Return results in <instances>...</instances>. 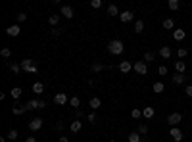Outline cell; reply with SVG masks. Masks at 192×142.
Masks as SVG:
<instances>
[{"label":"cell","mask_w":192,"mask_h":142,"mask_svg":"<svg viewBox=\"0 0 192 142\" xmlns=\"http://www.w3.org/2000/svg\"><path fill=\"white\" fill-rule=\"evenodd\" d=\"M123 50H125V46H123L121 40H110V44H108V52H110V54H114V56H119Z\"/></svg>","instance_id":"6da1fadb"},{"label":"cell","mask_w":192,"mask_h":142,"mask_svg":"<svg viewBox=\"0 0 192 142\" xmlns=\"http://www.w3.org/2000/svg\"><path fill=\"white\" fill-rule=\"evenodd\" d=\"M21 69H23V71H27V73H37V65H35V62H33V60H23V62H21Z\"/></svg>","instance_id":"7a4b0ae2"},{"label":"cell","mask_w":192,"mask_h":142,"mask_svg":"<svg viewBox=\"0 0 192 142\" xmlns=\"http://www.w3.org/2000/svg\"><path fill=\"white\" fill-rule=\"evenodd\" d=\"M134 71H137L138 75H146L148 73V65H146V62H134Z\"/></svg>","instance_id":"3957f363"},{"label":"cell","mask_w":192,"mask_h":142,"mask_svg":"<svg viewBox=\"0 0 192 142\" xmlns=\"http://www.w3.org/2000/svg\"><path fill=\"white\" fill-rule=\"evenodd\" d=\"M180 121H183V113H171L167 117V123L171 125V127H177Z\"/></svg>","instance_id":"277c9868"},{"label":"cell","mask_w":192,"mask_h":142,"mask_svg":"<svg viewBox=\"0 0 192 142\" xmlns=\"http://www.w3.org/2000/svg\"><path fill=\"white\" fill-rule=\"evenodd\" d=\"M169 135H171V138H173L175 142H180V140H183V131H180L179 127H171Z\"/></svg>","instance_id":"5b68a950"},{"label":"cell","mask_w":192,"mask_h":142,"mask_svg":"<svg viewBox=\"0 0 192 142\" xmlns=\"http://www.w3.org/2000/svg\"><path fill=\"white\" fill-rule=\"evenodd\" d=\"M54 102L58 104V106H63V104L69 102V98H67V94H65V92H58V94L54 96Z\"/></svg>","instance_id":"8992f818"},{"label":"cell","mask_w":192,"mask_h":142,"mask_svg":"<svg viewBox=\"0 0 192 142\" xmlns=\"http://www.w3.org/2000/svg\"><path fill=\"white\" fill-rule=\"evenodd\" d=\"M29 129H31V131H39V129H42V119H40V117L31 119V121H29Z\"/></svg>","instance_id":"52a82bcc"},{"label":"cell","mask_w":192,"mask_h":142,"mask_svg":"<svg viewBox=\"0 0 192 142\" xmlns=\"http://www.w3.org/2000/svg\"><path fill=\"white\" fill-rule=\"evenodd\" d=\"M119 19L123 21V23H129V21H133V19H134V14H133V12H129V10H125V12H121V14H119Z\"/></svg>","instance_id":"ba28073f"},{"label":"cell","mask_w":192,"mask_h":142,"mask_svg":"<svg viewBox=\"0 0 192 142\" xmlns=\"http://www.w3.org/2000/svg\"><path fill=\"white\" fill-rule=\"evenodd\" d=\"M60 14H62L63 17H67V19H71V17H73V8H71V6H67V4H63V6H62V10H60Z\"/></svg>","instance_id":"9c48e42d"},{"label":"cell","mask_w":192,"mask_h":142,"mask_svg":"<svg viewBox=\"0 0 192 142\" xmlns=\"http://www.w3.org/2000/svg\"><path fill=\"white\" fill-rule=\"evenodd\" d=\"M6 33H8L10 37H17L19 33H21V27H19V25H10V27L6 29Z\"/></svg>","instance_id":"30bf717a"},{"label":"cell","mask_w":192,"mask_h":142,"mask_svg":"<svg viewBox=\"0 0 192 142\" xmlns=\"http://www.w3.org/2000/svg\"><path fill=\"white\" fill-rule=\"evenodd\" d=\"M171 54H173V52H171V48H169V46H162V48H160V56H162L163 60H169V58H171Z\"/></svg>","instance_id":"8fae6325"},{"label":"cell","mask_w":192,"mask_h":142,"mask_svg":"<svg viewBox=\"0 0 192 142\" xmlns=\"http://www.w3.org/2000/svg\"><path fill=\"white\" fill-rule=\"evenodd\" d=\"M131 69H133V63H131V62H121V63H119V71H121V73H129Z\"/></svg>","instance_id":"7c38bea8"},{"label":"cell","mask_w":192,"mask_h":142,"mask_svg":"<svg viewBox=\"0 0 192 142\" xmlns=\"http://www.w3.org/2000/svg\"><path fill=\"white\" fill-rule=\"evenodd\" d=\"M185 81H186L185 73H175V75H173V83H175V85H183Z\"/></svg>","instance_id":"4fadbf2b"},{"label":"cell","mask_w":192,"mask_h":142,"mask_svg":"<svg viewBox=\"0 0 192 142\" xmlns=\"http://www.w3.org/2000/svg\"><path fill=\"white\" fill-rule=\"evenodd\" d=\"M154 115H156L154 108H144V110H142V117H146V119H152Z\"/></svg>","instance_id":"5bb4252c"},{"label":"cell","mask_w":192,"mask_h":142,"mask_svg":"<svg viewBox=\"0 0 192 142\" xmlns=\"http://www.w3.org/2000/svg\"><path fill=\"white\" fill-rule=\"evenodd\" d=\"M185 37H186V33H185L183 29H175V31H173V39H175V40H183Z\"/></svg>","instance_id":"9a60e30c"},{"label":"cell","mask_w":192,"mask_h":142,"mask_svg":"<svg viewBox=\"0 0 192 142\" xmlns=\"http://www.w3.org/2000/svg\"><path fill=\"white\" fill-rule=\"evenodd\" d=\"M175 69H177V73H185V71H186V63H185L183 60L175 62Z\"/></svg>","instance_id":"2e32d148"},{"label":"cell","mask_w":192,"mask_h":142,"mask_svg":"<svg viewBox=\"0 0 192 142\" xmlns=\"http://www.w3.org/2000/svg\"><path fill=\"white\" fill-rule=\"evenodd\" d=\"M25 106H27V110H39V108H40V100H29Z\"/></svg>","instance_id":"e0dca14e"},{"label":"cell","mask_w":192,"mask_h":142,"mask_svg":"<svg viewBox=\"0 0 192 142\" xmlns=\"http://www.w3.org/2000/svg\"><path fill=\"white\" fill-rule=\"evenodd\" d=\"M81 127H83V123L79 121V119H75V121L69 125V129H71V133H79V131H81Z\"/></svg>","instance_id":"ac0fdd59"},{"label":"cell","mask_w":192,"mask_h":142,"mask_svg":"<svg viewBox=\"0 0 192 142\" xmlns=\"http://www.w3.org/2000/svg\"><path fill=\"white\" fill-rule=\"evenodd\" d=\"M90 69H92V73H100L104 69V63H100V62H94L92 65H90Z\"/></svg>","instance_id":"d6986e66"},{"label":"cell","mask_w":192,"mask_h":142,"mask_svg":"<svg viewBox=\"0 0 192 142\" xmlns=\"http://www.w3.org/2000/svg\"><path fill=\"white\" fill-rule=\"evenodd\" d=\"M142 31H144V21L137 19V21H134V33H142Z\"/></svg>","instance_id":"ffe728a7"},{"label":"cell","mask_w":192,"mask_h":142,"mask_svg":"<svg viewBox=\"0 0 192 142\" xmlns=\"http://www.w3.org/2000/svg\"><path fill=\"white\" fill-rule=\"evenodd\" d=\"M33 92H35V94H42L44 92V85L42 83H35V85H33Z\"/></svg>","instance_id":"44dd1931"},{"label":"cell","mask_w":192,"mask_h":142,"mask_svg":"<svg viewBox=\"0 0 192 142\" xmlns=\"http://www.w3.org/2000/svg\"><path fill=\"white\" fill-rule=\"evenodd\" d=\"M152 89H154V92H157V94H160V92H163V90H165V85L157 81V83H154V86H152Z\"/></svg>","instance_id":"7402d4cb"},{"label":"cell","mask_w":192,"mask_h":142,"mask_svg":"<svg viewBox=\"0 0 192 142\" xmlns=\"http://www.w3.org/2000/svg\"><path fill=\"white\" fill-rule=\"evenodd\" d=\"M100 104H102V102H100V98H90V102H88V106L92 108V110H98Z\"/></svg>","instance_id":"603a6c76"},{"label":"cell","mask_w":192,"mask_h":142,"mask_svg":"<svg viewBox=\"0 0 192 142\" xmlns=\"http://www.w3.org/2000/svg\"><path fill=\"white\" fill-rule=\"evenodd\" d=\"M25 112H29L27 106H19V108H14V110H12L14 115H21V113H25Z\"/></svg>","instance_id":"cb8c5ba5"},{"label":"cell","mask_w":192,"mask_h":142,"mask_svg":"<svg viewBox=\"0 0 192 142\" xmlns=\"http://www.w3.org/2000/svg\"><path fill=\"white\" fill-rule=\"evenodd\" d=\"M137 133H138V135H148V125H146V123H138Z\"/></svg>","instance_id":"d4e9b609"},{"label":"cell","mask_w":192,"mask_h":142,"mask_svg":"<svg viewBox=\"0 0 192 142\" xmlns=\"http://www.w3.org/2000/svg\"><path fill=\"white\" fill-rule=\"evenodd\" d=\"M108 14H110V16H119L117 6H115V4H110V6H108Z\"/></svg>","instance_id":"484cf974"},{"label":"cell","mask_w":192,"mask_h":142,"mask_svg":"<svg viewBox=\"0 0 192 142\" xmlns=\"http://www.w3.org/2000/svg\"><path fill=\"white\" fill-rule=\"evenodd\" d=\"M48 23H50V25L56 29V25L60 23V16H50V17H48Z\"/></svg>","instance_id":"4316f807"},{"label":"cell","mask_w":192,"mask_h":142,"mask_svg":"<svg viewBox=\"0 0 192 142\" xmlns=\"http://www.w3.org/2000/svg\"><path fill=\"white\" fill-rule=\"evenodd\" d=\"M127 140H129V142H140L142 138H140V135H138V133H131Z\"/></svg>","instance_id":"83f0119b"},{"label":"cell","mask_w":192,"mask_h":142,"mask_svg":"<svg viewBox=\"0 0 192 142\" xmlns=\"http://www.w3.org/2000/svg\"><path fill=\"white\" fill-rule=\"evenodd\" d=\"M131 117H133V119H140V117H142V110H138V108H134V110L131 112Z\"/></svg>","instance_id":"f1b7e54d"},{"label":"cell","mask_w":192,"mask_h":142,"mask_svg":"<svg viewBox=\"0 0 192 142\" xmlns=\"http://www.w3.org/2000/svg\"><path fill=\"white\" fill-rule=\"evenodd\" d=\"M69 104H71V108H79V106H81V100H79L77 96H71L69 98Z\"/></svg>","instance_id":"f546056e"},{"label":"cell","mask_w":192,"mask_h":142,"mask_svg":"<svg viewBox=\"0 0 192 142\" xmlns=\"http://www.w3.org/2000/svg\"><path fill=\"white\" fill-rule=\"evenodd\" d=\"M186 54H188V50H186V48H179V50H177L179 60H185V58H186Z\"/></svg>","instance_id":"4dcf8cb0"},{"label":"cell","mask_w":192,"mask_h":142,"mask_svg":"<svg viewBox=\"0 0 192 142\" xmlns=\"http://www.w3.org/2000/svg\"><path fill=\"white\" fill-rule=\"evenodd\" d=\"M175 27V23H173V19H163V29H173Z\"/></svg>","instance_id":"1f68e13d"},{"label":"cell","mask_w":192,"mask_h":142,"mask_svg":"<svg viewBox=\"0 0 192 142\" xmlns=\"http://www.w3.org/2000/svg\"><path fill=\"white\" fill-rule=\"evenodd\" d=\"M167 6H169V10H173V12H175V10H179V2H177V0H169Z\"/></svg>","instance_id":"d6a6232c"},{"label":"cell","mask_w":192,"mask_h":142,"mask_svg":"<svg viewBox=\"0 0 192 142\" xmlns=\"http://www.w3.org/2000/svg\"><path fill=\"white\" fill-rule=\"evenodd\" d=\"M21 92H23V90H21L19 86H16V89H12V98H16V100H17V98L21 96Z\"/></svg>","instance_id":"836d02e7"},{"label":"cell","mask_w":192,"mask_h":142,"mask_svg":"<svg viewBox=\"0 0 192 142\" xmlns=\"http://www.w3.org/2000/svg\"><path fill=\"white\" fill-rule=\"evenodd\" d=\"M10 69H12V73H19L21 71V63H10Z\"/></svg>","instance_id":"e575fe53"},{"label":"cell","mask_w":192,"mask_h":142,"mask_svg":"<svg viewBox=\"0 0 192 142\" xmlns=\"http://www.w3.org/2000/svg\"><path fill=\"white\" fill-rule=\"evenodd\" d=\"M0 56H2V58H10V56H12V50H10V48H2V50H0Z\"/></svg>","instance_id":"d590c367"},{"label":"cell","mask_w":192,"mask_h":142,"mask_svg":"<svg viewBox=\"0 0 192 142\" xmlns=\"http://www.w3.org/2000/svg\"><path fill=\"white\" fill-rule=\"evenodd\" d=\"M154 58H156L154 52H146V54H144V62H154Z\"/></svg>","instance_id":"8d00e7d4"},{"label":"cell","mask_w":192,"mask_h":142,"mask_svg":"<svg viewBox=\"0 0 192 142\" xmlns=\"http://www.w3.org/2000/svg\"><path fill=\"white\" fill-rule=\"evenodd\" d=\"M6 138H10V140H16V138H17V131H16V129H12V131L8 133V136H6Z\"/></svg>","instance_id":"74e56055"},{"label":"cell","mask_w":192,"mask_h":142,"mask_svg":"<svg viewBox=\"0 0 192 142\" xmlns=\"http://www.w3.org/2000/svg\"><path fill=\"white\" fill-rule=\"evenodd\" d=\"M90 6H92L94 10H98L100 6H102V0H90Z\"/></svg>","instance_id":"f35d334b"},{"label":"cell","mask_w":192,"mask_h":142,"mask_svg":"<svg viewBox=\"0 0 192 142\" xmlns=\"http://www.w3.org/2000/svg\"><path fill=\"white\" fill-rule=\"evenodd\" d=\"M25 19H27V14H23V12H19V14H17V21H19V23H23Z\"/></svg>","instance_id":"ab89813d"},{"label":"cell","mask_w":192,"mask_h":142,"mask_svg":"<svg viewBox=\"0 0 192 142\" xmlns=\"http://www.w3.org/2000/svg\"><path fill=\"white\" fill-rule=\"evenodd\" d=\"M160 75H167V65H160V69H157Z\"/></svg>","instance_id":"60d3db41"},{"label":"cell","mask_w":192,"mask_h":142,"mask_svg":"<svg viewBox=\"0 0 192 142\" xmlns=\"http://www.w3.org/2000/svg\"><path fill=\"white\" fill-rule=\"evenodd\" d=\"M60 35H62V29H60V27L52 29V37H60Z\"/></svg>","instance_id":"b9f144b4"},{"label":"cell","mask_w":192,"mask_h":142,"mask_svg":"<svg viewBox=\"0 0 192 142\" xmlns=\"http://www.w3.org/2000/svg\"><path fill=\"white\" fill-rule=\"evenodd\" d=\"M87 119H88V123H94V121H96V115H94V113H88Z\"/></svg>","instance_id":"7bdbcfd3"},{"label":"cell","mask_w":192,"mask_h":142,"mask_svg":"<svg viewBox=\"0 0 192 142\" xmlns=\"http://www.w3.org/2000/svg\"><path fill=\"white\" fill-rule=\"evenodd\" d=\"M185 94H186V96H192V85H188L186 89H185Z\"/></svg>","instance_id":"ee69618b"},{"label":"cell","mask_w":192,"mask_h":142,"mask_svg":"<svg viewBox=\"0 0 192 142\" xmlns=\"http://www.w3.org/2000/svg\"><path fill=\"white\" fill-rule=\"evenodd\" d=\"M56 129L62 131V129H63V123H62V121H58V123H56Z\"/></svg>","instance_id":"f6af8a7d"},{"label":"cell","mask_w":192,"mask_h":142,"mask_svg":"<svg viewBox=\"0 0 192 142\" xmlns=\"http://www.w3.org/2000/svg\"><path fill=\"white\" fill-rule=\"evenodd\" d=\"M58 142H69V140H67V136H63V135H62V136L58 138Z\"/></svg>","instance_id":"bcb514c9"},{"label":"cell","mask_w":192,"mask_h":142,"mask_svg":"<svg viewBox=\"0 0 192 142\" xmlns=\"http://www.w3.org/2000/svg\"><path fill=\"white\" fill-rule=\"evenodd\" d=\"M27 142H37V138H35V136H29V138H27Z\"/></svg>","instance_id":"7dc6e473"},{"label":"cell","mask_w":192,"mask_h":142,"mask_svg":"<svg viewBox=\"0 0 192 142\" xmlns=\"http://www.w3.org/2000/svg\"><path fill=\"white\" fill-rule=\"evenodd\" d=\"M110 142H115V140H110Z\"/></svg>","instance_id":"c3c4849f"}]
</instances>
